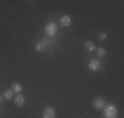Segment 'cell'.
I'll return each mask as SVG.
<instances>
[{
    "label": "cell",
    "instance_id": "cell-13",
    "mask_svg": "<svg viewBox=\"0 0 124 118\" xmlns=\"http://www.w3.org/2000/svg\"><path fill=\"white\" fill-rule=\"evenodd\" d=\"M98 38L100 41H104V39H107V33L106 32H100V33L98 34Z\"/></svg>",
    "mask_w": 124,
    "mask_h": 118
},
{
    "label": "cell",
    "instance_id": "cell-9",
    "mask_svg": "<svg viewBox=\"0 0 124 118\" xmlns=\"http://www.w3.org/2000/svg\"><path fill=\"white\" fill-rule=\"evenodd\" d=\"M85 49H86L87 51H90V52L95 51V50H96L95 42H93V41H86V42H85Z\"/></svg>",
    "mask_w": 124,
    "mask_h": 118
},
{
    "label": "cell",
    "instance_id": "cell-2",
    "mask_svg": "<svg viewBox=\"0 0 124 118\" xmlns=\"http://www.w3.org/2000/svg\"><path fill=\"white\" fill-rule=\"evenodd\" d=\"M57 32H58V26H57V24H55L54 21H50L46 24V26H45V33L48 37H53V35H55L57 34Z\"/></svg>",
    "mask_w": 124,
    "mask_h": 118
},
{
    "label": "cell",
    "instance_id": "cell-3",
    "mask_svg": "<svg viewBox=\"0 0 124 118\" xmlns=\"http://www.w3.org/2000/svg\"><path fill=\"white\" fill-rule=\"evenodd\" d=\"M100 67H102V63H100L99 59L94 58L88 62V70L90 71H98V70H100Z\"/></svg>",
    "mask_w": 124,
    "mask_h": 118
},
{
    "label": "cell",
    "instance_id": "cell-10",
    "mask_svg": "<svg viewBox=\"0 0 124 118\" xmlns=\"http://www.w3.org/2000/svg\"><path fill=\"white\" fill-rule=\"evenodd\" d=\"M11 89L13 91V92H16V93H21V91H23V85L20 84V83H12L11 84Z\"/></svg>",
    "mask_w": 124,
    "mask_h": 118
},
{
    "label": "cell",
    "instance_id": "cell-8",
    "mask_svg": "<svg viewBox=\"0 0 124 118\" xmlns=\"http://www.w3.org/2000/svg\"><path fill=\"white\" fill-rule=\"evenodd\" d=\"M71 22H73L71 17L67 16V14H65V16H62L61 19H60V24H61L62 26H65V28H69V26L71 25Z\"/></svg>",
    "mask_w": 124,
    "mask_h": 118
},
{
    "label": "cell",
    "instance_id": "cell-5",
    "mask_svg": "<svg viewBox=\"0 0 124 118\" xmlns=\"http://www.w3.org/2000/svg\"><path fill=\"white\" fill-rule=\"evenodd\" d=\"M48 50V42L45 39H41L36 43V51L37 52H45Z\"/></svg>",
    "mask_w": 124,
    "mask_h": 118
},
{
    "label": "cell",
    "instance_id": "cell-1",
    "mask_svg": "<svg viewBox=\"0 0 124 118\" xmlns=\"http://www.w3.org/2000/svg\"><path fill=\"white\" fill-rule=\"evenodd\" d=\"M103 113H104V118H116L117 117V108L114 104H106L104 109H103Z\"/></svg>",
    "mask_w": 124,
    "mask_h": 118
},
{
    "label": "cell",
    "instance_id": "cell-12",
    "mask_svg": "<svg viewBox=\"0 0 124 118\" xmlns=\"http://www.w3.org/2000/svg\"><path fill=\"white\" fill-rule=\"evenodd\" d=\"M96 55H98V58H104L106 55H107V51H106V49H103V47H96Z\"/></svg>",
    "mask_w": 124,
    "mask_h": 118
},
{
    "label": "cell",
    "instance_id": "cell-7",
    "mask_svg": "<svg viewBox=\"0 0 124 118\" xmlns=\"http://www.w3.org/2000/svg\"><path fill=\"white\" fill-rule=\"evenodd\" d=\"M42 118H55V110L50 106L45 108L42 111Z\"/></svg>",
    "mask_w": 124,
    "mask_h": 118
},
{
    "label": "cell",
    "instance_id": "cell-14",
    "mask_svg": "<svg viewBox=\"0 0 124 118\" xmlns=\"http://www.w3.org/2000/svg\"><path fill=\"white\" fill-rule=\"evenodd\" d=\"M3 100H4V97H3V94H0V102H1Z\"/></svg>",
    "mask_w": 124,
    "mask_h": 118
},
{
    "label": "cell",
    "instance_id": "cell-6",
    "mask_svg": "<svg viewBox=\"0 0 124 118\" xmlns=\"http://www.w3.org/2000/svg\"><path fill=\"white\" fill-rule=\"evenodd\" d=\"M13 100H15V105L19 106V108H23V106L25 105V97L23 96L21 93H17L16 96L13 97Z\"/></svg>",
    "mask_w": 124,
    "mask_h": 118
},
{
    "label": "cell",
    "instance_id": "cell-11",
    "mask_svg": "<svg viewBox=\"0 0 124 118\" xmlns=\"http://www.w3.org/2000/svg\"><path fill=\"white\" fill-rule=\"evenodd\" d=\"M3 97H4V100H12L13 98V91L12 89H5L4 93H3Z\"/></svg>",
    "mask_w": 124,
    "mask_h": 118
},
{
    "label": "cell",
    "instance_id": "cell-4",
    "mask_svg": "<svg viewBox=\"0 0 124 118\" xmlns=\"http://www.w3.org/2000/svg\"><path fill=\"white\" fill-rule=\"evenodd\" d=\"M106 104H107V102H106L102 97H98V98H95L93 101V106L96 109V110H103L104 106H106Z\"/></svg>",
    "mask_w": 124,
    "mask_h": 118
}]
</instances>
